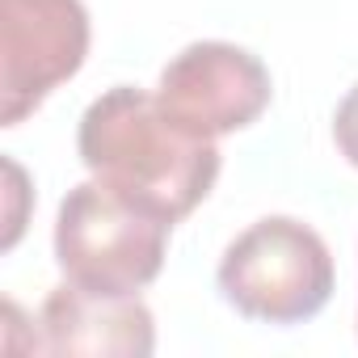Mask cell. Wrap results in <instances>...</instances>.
Wrapping results in <instances>:
<instances>
[{"instance_id": "obj_3", "label": "cell", "mask_w": 358, "mask_h": 358, "mask_svg": "<svg viewBox=\"0 0 358 358\" xmlns=\"http://www.w3.org/2000/svg\"><path fill=\"white\" fill-rule=\"evenodd\" d=\"M173 224L122 203L110 186L80 182L55 215V262L68 282L97 295H139L164 270Z\"/></svg>"}, {"instance_id": "obj_2", "label": "cell", "mask_w": 358, "mask_h": 358, "mask_svg": "<svg viewBox=\"0 0 358 358\" xmlns=\"http://www.w3.org/2000/svg\"><path fill=\"white\" fill-rule=\"evenodd\" d=\"M224 299L266 324H303L333 299V253L316 228L291 215L249 224L220 262Z\"/></svg>"}, {"instance_id": "obj_8", "label": "cell", "mask_w": 358, "mask_h": 358, "mask_svg": "<svg viewBox=\"0 0 358 358\" xmlns=\"http://www.w3.org/2000/svg\"><path fill=\"white\" fill-rule=\"evenodd\" d=\"M5 177H9V220H5L9 232H5V249H13L17 236H22V224H26V211H22V203H26V173H22L17 160L5 156Z\"/></svg>"}, {"instance_id": "obj_6", "label": "cell", "mask_w": 358, "mask_h": 358, "mask_svg": "<svg viewBox=\"0 0 358 358\" xmlns=\"http://www.w3.org/2000/svg\"><path fill=\"white\" fill-rule=\"evenodd\" d=\"M38 354L148 358L156 350V320L139 295H97L76 282L55 287L34 320Z\"/></svg>"}, {"instance_id": "obj_7", "label": "cell", "mask_w": 358, "mask_h": 358, "mask_svg": "<svg viewBox=\"0 0 358 358\" xmlns=\"http://www.w3.org/2000/svg\"><path fill=\"white\" fill-rule=\"evenodd\" d=\"M333 143H337V152L358 169V85L341 97V106H337V114H333Z\"/></svg>"}, {"instance_id": "obj_1", "label": "cell", "mask_w": 358, "mask_h": 358, "mask_svg": "<svg viewBox=\"0 0 358 358\" xmlns=\"http://www.w3.org/2000/svg\"><path fill=\"white\" fill-rule=\"evenodd\" d=\"M76 152L101 186L164 224H182L220 177L215 139L173 122L156 93L135 85H114L89 101Z\"/></svg>"}, {"instance_id": "obj_5", "label": "cell", "mask_w": 358, "mask_h": 358, "mask_svg": "<svg viewBox=\"0 0 358 358\" xmlns=\"http://www.w3.org/2000/svg\"><path fill=\"white\" fill-rule=\"evenodd\" d=\"M270 97V68L253 51L220 38L190 43L186 51H177L156 85V101L164 106V114L207 139L245 131L266 114Z\"/></svg>"}, {"instance_id": "obj_4", "label": "cell", "mask_w": 358, "mask_h": 358, "mask_svg": "<svg viewBox=\"0 0 358 358\" xmlns=\"http://www.w3.org/2000/svg\"><path fill=\"white\" fill-rule=\"evenodd\" d=\"M89 55L80 0H0V127L30 118Z\"/></svg>"}]
</instances>
